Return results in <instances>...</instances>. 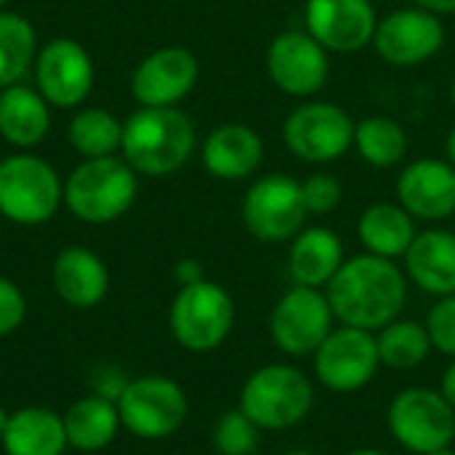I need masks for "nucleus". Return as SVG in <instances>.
<instances>
[{
  "label": "nucleus",
  "mask_w": 455,
  "mask_h": 455,
  "mask_svg": "<svg viewBox=\"0 0 455 455\" xmlns=\"http://www.w3.org/2000/svg\"><path fill=\"white\" fill-rule=\"evenodd\" d=\"M408 299V277L392 261L373 253L352 256L328 283V301L341 325L381 331L395 323Z\"/></svg>",
  "instance_id": "obj_1"
},
{
  "label": "nucleus",
  "mask_w": 455,
  "mask_h": 455,
  "mask_svg": "<svg viewBox=\"0 0 455 455\" xmlns=\"http://www.w3.org/2000/svg\"><path fill=\"white\" fill-rule=\"evenodd\" d=\"M125 163L147 176L179 171L195 149L192 120L173 107H144L123 125Z\"/></svg>",
  "instance_id": "obj_2"
},
{
  "label": "nucleus",
  "mask_w": 455,
  "mask_h": 455,
  "mask_svg": "<svg viewBox=\"0 0 455 455\" xmlns=\"http://www.w3.org/2000/svg\"><path fill=\"white\" fill-rule=\"evenodd\" d=\"M315 405V387L304 371L288 363L256 368L240 389V411L264 432L301 424Z\"/></svg>",
  "instance_id": "obj_3"
},
{
  "label": "nucleus",
  "mask_w": 455,
  "mask_h": 455,
  "mask_svg": "<svg viewBox=\"0 0 455 455\" xmlns=\"http://www.w3.org/2000/svg\"><path fill=\"white\" fill-rule=\"evenodd\" d=\"M67 208L88 221L107 224L120 219L136 200V176L117 157H93L72 171L64 187Z\"/></svg>",
  "instance_id": "obj_4"
},
{
  "label": "nucleus",
  "mask_w": 455,
  "mask_h": 455,
  "mask_svg": "<svg viewBox=\"0 0 455 455\" xmlns=\"http://www.w3.org/2000/svg\"><path fill=\"white\" fill-rule=\"evenodd\" d=\"M168 325L187 352H213L235 328V301L219 283L200 280L179 288L168 312Z\"/></svg>",
  "instance_id": "obj_5"
},
{
  "label": "nucleus",
  "mask_w": 455,
  "mask_h": 455,
  "mask_svg": "<svg viewBox=\"0 0 455 455\" xmlns=\"http://www.w3.org/2000/svg\"><path fill=\"white\" fill-rule=\"evenodd\" d=\"M387 427L408 453H437L453 445L455 411L440 389L408 387L389 403Z\"/></svg>",
  "instance_id": "obj_6"
},
{
  "label": "nucleus",
  "mask_w": 455,
  "mask_h": 455,
  "mask_svg": "<svg viewBox=\"0 0 455 455\" xmlns=\"http://www.w3.org/2000/svg\"><path fill=\"white\" fill-rule=\"evenodd\" d=\"M120 424L139 440H165L176 435L187 416V392L165 376H139L131 379L117 400Z\"/></svg>",
  "instance_id": "obj_7"
},
{
  "label": "nucleus",
  "mask_w": 455,
  "mask_h": 455,
  "mask_svg": "<svg viewBox=\"0 0 455 455\" xmlns=\"http://www.w3.org/2000/svg\"><path fill=\"white\" fill-rule=\"evenodd\" d=\"M333 320L336 315L323 288L293 285L277 299L269 315V336L288 357H312L331 336Z\"/></svg>",
  "instance_id": "obj_8"
},
{
  "label": "nucleus",
  "mask_w": 455,
  "mask_h": 455,
  "mask_svg": "<svg viewBox=\"0 0 455 455\" xmlns=\"http://www.w3.org/2000/svg\"><path fill=\"white\" fill-rule=\"evenodd\" d=\"M61 203L56 171L32 155H13L0 163V213L16 224H43Z\"/></svg>",
  "instance_id": "obj_9"
},
{
  "label": "nucleus",
  "mask_w": 455,
  "mask_h": 455,
  "mask_svg": "<svg viewBox=\"0 0 455 455\" xmlns=\"http://www.w3.org/2000/svg\"><path fill=\"white\" fill-rule=\"evenodd\" d=\"M312 365L317 381L325 389L339 395L360 392L376 379L381 368L376 333L352 325L333 328L312 355Z\"/></svg>",
  "instance_id": "obj_10"
},
{
  "label": "nucleus",
  "mask_w": 455,
  "mask_h": 455,
  "mask_svg": "<svg viewBox=\"0 0 455 455\" xmlns=\"http://www.w3.org/2000/svg\"><path fill=\"white\" fill-rule=\"evenodd\" d=\"M309 211L301 181L272 173L259 179L243 200V224L261 243H285L304 229Z\"/></svg>",
  "instance_id": "obj_11"
},
{
  "label": "nucleus",
  "mask_w": 455,
  "mask_h": 455,
  "mask_svg": "<svg viewBox=\"0 0 455 455\" xmlns=\"http://www.w3.org/2000/svg\"><path fill=\"white\" fill-rule=\"evenodd\" d=\"M355 120L331 101H307L296 107L285 125V147L307 163H331L339 160L355 144Z\"/></svg>",
  "instance_id": "obj_12"
},
{
  "label": "nucleus",
  "mask_w": 455,
  "mask_h": 455,
  "mask_svg": "<svg viewBox=\"0 0 455 455\" xmlns=\"http://www.w3.org/2000/svg\"><path fill=\"white\" fill-rule=\"evenodd\" d=\"M445 43V27L437 13L416 5L397 8L379 19L373 45L379 56L395 67H416L432 59Z\"/></svg>",
  "instance_id": "obj_13"
},
{
  "label": "nucleus",
  "mask_w": 455,
  "mask_h": 455,
  "mask_svg": "<svg viewBox=\"0 0 455 455\" xmlns=\"http://www.w3.org/2000/svg\"><path fill=\"white\" fill-rule=\"evenodd\" d=\"M267 72L283 93L299 99L312 96L331 75L328 51L309 32H280L267 48Z\"/></svg>",
  "instance_id": "obj_14"
},
{
  "label": "nucleus",
  "mask_w": 455,
  "mask_h": 455,
  "mask_svg": "<svg viewBox=\"0 0 455 455\" xmlns=\"http://www.w3.org/2000/svg\"><path fill=\"white\" fill-rule=\"evenodd\" d=\"M307 32L331 53H355L373 43L379 24L371 0H307Z\"/></svg>",
  "instance_id": "obj_15"
},
{
  "label": "nucleus",
  "mask_w": 455,
  "mask_h": 455,
  "mask_svg": "<svg viewBox=\"0 0 455 455\" xmlns=\"http://www.w3.org/2000/svg\"><path fill=\"white\" fill-rule=\"evenodd\" d=\"M37 85L56 107L80 104L93 85V64L85 48L69 37L51 40L37 59Z\"/></svg>",
  "instance_id": "obj_16"
},
{
  "label": "nucleus",
  "mask_w": 455,
  "mask_h": 455,
  "mask_svg": "<svg viewBox=\"0 0 455 455\" xmlns=\"http://www.w3.org/2000/svg\"><path fill=\"white\" fill-rule=\"evenodd\" d=\"M400 205L424 221H443L455 213V168L437 157L411 163L397 179Z\"/></svg>",
  "instance_id": "obj_17"
},
{
  "label": "nucleus",
  "mask_w": 455,
  "mask_h": 455,
  "mask_svg": "<svg viewBox=\"0 0 455 455\" xmlns=\"http://www.w3.org/2000/svg\"><path fill=\"white\" fill-rule=\"evenodd\" d=\"M197 83V59L187 48H160L133 72V96L144 107H173Z\"/></svg>",
  "instance_id": "obj_18"
},
{
  "label": "nucleus",
  "mask_w": 455,
  "mask_h": 455,
  "mask_svg": "<svg viewBox=\"0 0 455 455\" xmlns=\"http://www.w3.org/2000/svg\"><path fill=\"white\" fill-rule=\"evenodd\" d=\"M405 259V275L429 296L455 293V235L448 229L419 232Z\"/></svg>",
  "instance_id": "obj_19"
},
{
  "label": "nucleus",
  "mask_w": 455,
  "mask_h": 455,
  "mask_svg": "<svg viewBox=\"0 0 455 455\" xmlns=\"http://www.w3.org/2000/svg\"><path fill=\"white\" fill-rule=\"evenodd\" d=\"M264 160L261 136L243 123L219 125L203 144V163L211 176L224 181L248 179Z\"/></svg>",
  "instance_id": "obj_20"
},
{
  "label": "nucleus",
  "mask_w": 455,
  "mask_h": 455,
  "mask_svg": "<svg viewBox=\"0 0 455 455\" xmlns=\"http://www.w3.org/2000/svg\"><path fill=\"white\" fill-rule=\"evenodd\" d=\"M53 291L64 304L91 309L104 301L109 291V272L93 251L72 245L53 261Z\"/></svg>",
  "instance_id": "obj_21"
},
{
  "label": "nucleus",
  "mask_w": 455,
  "mask_h": 455,
  "mask_svg": "<svg viewBox=\"0 0 455 455\" xmlns=\"http://www.w3.org/2000/svg\"><path fill=\"white\" fill-rule=\"evenodd\" d=\"M344 261V243L333 229L307 227L293 237L288 253V272L296 285L328 288Z\"/></svg>",
  "instance_id": "obj_22"
},
{
  "label": "nucleus",
  "mask_w": 455,
  "mask_h": 455,
  "mask_svg": "<svg viewBox=\"0 0 455 455\" xmlns=\"http://www.w3.org/2000/svg\"><path fill=\"white\" fill-rule=\"evenodd\" d=\"M5 455H64L69 448L64 419L51 408H21L11 413L0 440Z\"/></svg>",
  "instance_id": "obj_23"
},
{
  "label": "nucleus",
  "mask_w": 455,
  "mask_h": 455,
  "mask_svg": "<svg viewBox=\"0 0 455 455\" xmlns=\"http://www.w3.org/2000/svg\"><path fill=\"white\" fill-rule=\"evenodd\" d=\"M360 243L368 253L381 259H403L416 240V219L395 203H376L363 211L357 221Z\"/></svg>",
  "instance_id": "obj_24"
},
{
  "label": "nucleus",
  "mask_w": 455,
  "mask_h": 455,
  "mask_svg": "<svg viewBox=\"0 0 455 455\" xmlns=\"http://www.w3.org/2000/svg\"><path fill=\"white\" fill-rule=\"evenodd\" d=\"M61 419H64L69 448L83 451V453L104 451L107 445L115 443V437L123 427L120 413H117V403L104 400L99 395L80 397L77 403H72L67 408V413Z\"/></svg>",
  "instance_id": "obj_25"
},
{
  "label": "nucleus",
  "mask_w": 455,
  "mask_h": 455,
  "mask_svg": "<svg viewBox=\"0 0 455 455\" xmlns=\"http://www.w3.org/2000/svg\"><path fill=\"white\" fill-rule=\"evenodd\" d=\"M48 107L40 93L24 85H8L0 93V133L16 147L37 144L48 131Z\"/></svg>",
  "instance_id": "obj_26"
},
{
  "label": "nucleus",
  "mask_w": 455,
  "mask_h": 455,
  "mask_svg": "<svg viewBox=\"0 0 455 455\" xmlns=\"http://www.w3.org/2000/svg\"><path fill=\"white\" fill-rule=\"evenodd\" d=\"M376 344H379L381 365H387L392 371H413L435 349L427 325L416 323V320L389 323L387 328H381L376 333Z\"/></svg>",
  "instance_id": "obj_27"
},
{
  "label": "nucleus",
  "mask_w": 455,
  "mask_h": 455,
  "mask_svg": "<svg viewBox=\"0 0 455 455\" xmlns=\"http://www.w3.org/2000/svg\"><path fill=\"white\" fill-rule=\"evenodd\" d=\"M355 147L365 163L376 168H392L408 152V133L397 120L376 115L355 125Z\"/></svg>",
  "instance_id": "obj_28"
},
{
  "label": "nucleus",
  "mask_w": 455,
  "mask_h": 455,
  "mask_svg": "<svg viewBox=\"0 0 455 455\" xmlns=\"http://www.w3.org/2000/svg\"><path fill=\"white\" fill-rule=\"evenodd\" d=\"M35 53L32 24L19 13H0V88L13 85Z\"/></svg>",
  "instance_id": "obj_29"
},
{
  "label": "nucleus",
  "mask_w": 455,
  "mask_h": 455,
  "mask_svg": "<svg viewBox=\"0 0 455 455\" xmlns=\"http://www.w3.org/2000/svg\"><path fill=\"white\" fill-rule=\"evenodd\" d=\"M69 141L88 160L109 157L123 144V125L104 109H83L69 125Z\"/></svg>",
  "instance_id": "obj_30"
},
{
  "label": "nucleus",
  "mask_w": 455,
  "mask_h": 455,
  "mask_svg": "<svg viewBox=\"0 0 455 455\" xmlns=\"http://www.w3.org/2000/svg\"><path fill=\"white\" fill-rule=\"evenodd\" d=\"M261 429L237 408L227 411L213 427V448L219 455H253L259 451Z\"/></svg>",
  "instance_id": "obj_31"
},
{
  "label": "nucleus",
  "mask_w": 455,
  "mask_h": 455,
  "mask_svg": "<svg viewBox=\"0 0 455 455\" xmlns=\"http://www.w3.org/2000/svg\"><path fill=\"white\" fill-rule=\"evenodd\" d=\"M427 331L432 339V347L455 360V293L443 296L427 315Z\"/></svg>",
  "instance_id": "obj_32"
},
{
  "label": "nucleus",
  "mask_w": 455,
  "mask_h": 455,
  "mask_svg": "<svg viewBox=\"0 0 455 455\" xmlns=\"http://www.w3.org/2000/svg\"><path fill=\"white\" fill-rule=\"evenodd\" d=\"M301 195L309 216H325L339 208L341 203V184L331 173H312L307 181H301Z\"/></svg>",
  "instance_id": "obj_33"
},
{
  "label": "nucleus",
  "mask_w": 455,
  "mask_h": 455,
  "mask_svg": "<svg viewBox=\"0 0 455 455\" xmlns=\"http://www.w3.org/2000/svg\"><path fill=\"white\" fill-rule=\"evenodd\" d=\"M24 317H27L24 293L11 280L0 277V339H5L13 331H19Z\"/></svg>",
  "instance_id": "obj_34"
},
{
  "label": "nucleus",
  "mask_w": 455,
  "mask_h": 455,
  "mask_svg": "<svg viewBox=\"0 0 455 455\" xmlns=\"http://www.w3.org/2000/svg\"><path fill=\"white\" fill-rule=\"evenodd\" d=\"M125 387H128V379H125V373H123L120 368H115V365H104L101 371L93 373V395H99V397H104V400L117 403Z\"/></svg>",
  "instance_id": "obj_35"
},
{
  "label": "nucleus",
  "mask_w": 455,
  "mask_h": 455,
  "mask_svg": "<svg viewBox=\"0 0 455 455\" xmlns=\"http://www.w3.org/2000/svg\"><path fill=\"white\" fill-rule=\"evenodd\" d=\"M173 277H176V283H179L181 288H187V285H195V283L205 280L203 267H200V261H195V259H181V261L173 267Z\"/></svg>",
  "instance_id": "obj_36"
},
{
  "label": "nucleus",
  "mask_w": 455,
  "mask_h": 455,
  "mask_svg": "<svg viewBox=\"0 0 455 455\" xmlns=\"http://www.w3.org/2000/svg\"><path fill=\"white\" fill-rule=\"evenodd\" d=\"M440 392L445 395V400L453 405L455 411V360L448 365V371L443 373V384H440Z\"/></svg>",
  "instance_id": "obj_37"
},
{
  "label": "nucleus",
  "mask_w": 455,
  "mask_h": 455,
  "mask_svg": "<svg viewBox=\"0 0 455 455\" xmlns=\"http://www.w3.org/2000/svg\"><path fill=\"white\" fill-rule=\"evenodd\" d=\"M416 5L432 11V13H455V0H416Z\"/></svg>",
  "instance_id": "obj_38"
},
{
  "label": "nucleus",
  "mask_w": 455,
  "mask_h": 455,
  "mask_svg": "<svg viewBox=\"0 0 455 455\" xmlns=\"http://www.w3.org/2000/svg\"><path fill=\"white\" fill-rule=\"evenodd\" d=\"M445 149H448V163L455 168V125L453 131L448 133V141H445Z\"/></svg>",
  "instance_id": "obj_39"
},
{
  "label": "nucleus",
  "mask_w": 455,
  "mask_h": 455,
  "mask_svg": "<svg viewBox=\"0 0 455 455\" xmlns=\"http://www.w3.org/2000/svg\"><path fill=\"white\" fill-rule=\"evenodd\" d=\"M8 419H11V413H5V411L0 408V440H3V435H5V429H8Z\"/></svg>",
  "instance_id": "obj_40"
},
{
  "label": "nucleus",
  "mask_w": 455,
  "mask_h": 455,
  "mask_svg": "<svg viewBox=\"0 0 455 455\" xmlns=\"http://www.w3.org/2000/svg\"><path fill=\"white\" fill-rule=\"evenodd\" d=\"M347 455H387L384 451H373V448H360V451H352Z\"/></svg>",
  "instance_id": "obj_41"
},
{
  "label": "nucleus",
  "mask_w": 455,
  "mask_h": 455,
  "mask_svg": "<svg viewBox=\"0 0 455 455\" xmlns=\"http://www.w3.org/2000/svg\"><path fill=\"white\" fill-rule=\"evenodd\" d=\"M429 455H455L453 448H443V451H437V453H429Z\"/></svg>",
  "instance_id": "obj_42"
},
{
  "label": "nucleus",
  "mask_w": 455,
  "mask_h": 455,
  "mask_svg": "<svg viewBox=\"0 0 455 455\" xmlns=\"http://www.w3.org/2000/svg\"><path fill=\"white\" fill-rule=\"evenodd\" d=\"M285 455H315V453H309V451H291V453H285Z\"/></svg>",
  "instance_id": "obj_43"
},
{
  "label": "nucleus",
  "mask_w": 455,
  "mask_h": 455,
  "mask_svg": "<svg viewBox=\"0 0 455 455\" xmlns=\"http://www.w3.org/2000/svg\"><path fill=\"white\" fill-rule=\"evenodd\" d=\"M451 99H453V104H455V80H453V85H451Z\"/></svg>",
  "instance_id": "obj_44"
},
{
  "label": "nucleus",
  "mask_w": 455,
  "mask_h": 455,
  "mask_svg": "<svg viewBox=\"0 0 455 455\" xmlns=\"http://www.w3.org/2000/svg\"><path fill=\"white\" fill-rule=\"evenodd\" d=\"M3 3H5V0H0V5H3Z\"/></svg>",
  "instance_id": "obj_45"
}]
</instances>
